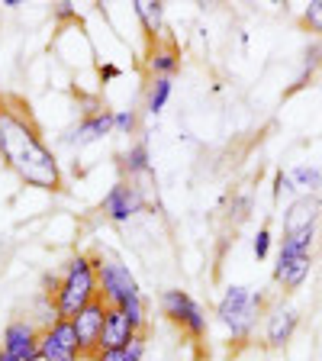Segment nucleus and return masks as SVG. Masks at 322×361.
<instances>
[{
	"label": "nucleus",
	"instance_id": "f257e3e1",
	"mask_svg": "<svg viewBox=\"0 0 322 361\" xmlns=\"http://www.w3.org/2000/svg\"><path fill=\"white\" fill-rule=\"evenodd\" d=\"M0 158L30 188L61 190V168L20 97L0 94Z\"/></svg>",
	"mask_w": 322,
	"mask_h": 361
},
{
	"label": "nucleus",
	"instance_id": "f03ea898",
	"mask_svg": "<svg viewBox=\"0 0 322 361\" xmlns=\"http://www.w3.org/2000/svg\"><path fill=\"white\" fill-rule=\"evenodd\" d=\"M100 297V278H97V264L90 255H75L68 258L65 271L58 278V293H55V310L58 319H75L84 307Z\"/></svg>",
	"mask_w": 322,
	"mask_h": 361
},
{
	"label": "nucleus",
	"instance_id": "7ed1b4c3",
	"mask_svg": "<svg viewBox=\"0 0 322 361\" xmlns=\"http://www.w3.org/2000/svg\"><path fill=\"white\" fill-rule=\"evenodd\" d=\"M261 307H264V297L258 290L242 287V284H233V287H225L216 313H219V323L233 332V338L245 342V338L252 336V329H255Z\"/></svg>",
	"mask_w": 322,
	"mask_h": 361
},
{
	"label": "nucleus",
	"instance_id": "20e7f679",
	"mask_svg": "<svg viewBox=\"0 0 322 361\" xmlns=\"http://www.w3.org/2000/svg\"><path fill=\"white\" fill-rule=\"evenodd\" d=\"M161 313H165L174 326H180V332H187L194 342H200V338L206 336V313H203L200 303H197L187 290L171 287V290L161 293Z\"/></svg>",
	"mask_w": 322,
	"mask_h": 361
},
{
	"label": "nucleus",
	"instance_id": "39448f33",
	"mask_svg": "<svg viewBox=\"0 0 322 361\" xmlns=\"http://www.w3.org/2000/svg\"><path fill=\"white\" fill-rule=\"evenodd\" d=\"M97 264V278H100V297L106 300V307H123V303L142 297L139 290V281L132 278V271L123 262H104V258H94Z\"/></svg>",
	"mask_w": 322,
	"mask_h": 361
},
{
	"label": "nucleus",
	"instance_id": "423d86ee",
	"mask_svg": "<svg viewBox=\"0 0 322 361\" xmlns=\"http://www.w3.org/2000/svg\"><path fill=\"white\" fill-rule=\"evenodd\" d=\"M81 355V342L71 319H55L52 326L42 329L39 338V361H78Z\"/></svg>",
	"mask_w": 322,
	"mask_h": 361
},
{
	"label": "nucleus",
	"instance_id": "0eeeda50",
	"mask_svg": "<svg viewBox=\"0 0 322 361\" xmlns=\"http://www.w3.org/2000/svg\"><path fill=\"white\" fill-rule=\"evenodd\" d=\"M106 300L104 297H97V300L90 303V307H84L81 313L71 319L75 323V332H78V342H81V355L84 358H97L100 355V336H104V323H106Z\"/></svg>",
	"mask_w": 322,
	"mask_h": 361
},
{
	"label": "nucleus",
	"instance_id": "6e6552de",
	"mask_svg": "<svg viewBox=\"0 0 322 361\" xmlns=\"http://www.w3.org/2000/svg\"><path fill=\"white\" fill-rule=\"evenodd\" d=\"M39 338H42V329L32 319L26 316L10 319L4 329V352H10L20 361H39Z\"/></svg>",
	"mask_w": 322,
	"mask_h": 361
},
{
	"label": "nucleus",
	"instance_id": "1a4fd4ad",
	"mask_svg": "<svg viewBox=\"0 0 322 361\" xmlns=\"http://www.w3.org/2000/svg\"><path fill=\"white\" fill-rule=\"evenodd\" d=\"M142 207H145L142 190L135 188V184H129V180L113 184L110 194L104 197V213H106V219H113V223H126V219H132Z\"/></svg>",
	"mask_w": 322,
	"mask_h": 361
},
{
	"label": "nucleus",
	"instance_id": "9d476101",
	"mask_svg": "<svg viewBox=\"0 0 322 361\" xmlns=\"http://www.w3.org/2000/svg\"><path fill=\"white\" fill-rule=\"evenodd\" d=\"M142 332L135 329V323L123 313L120 307H110L106 310V323H104V336H100V352H113V348H126L132 345L135 338Z\"/></svg>",
	"mask_w": 322,
	"mask_h": 361
},
{
	"label": "nucleus",
	"instance_id": "9b49d317",
	"mask_svg": "<svg viewBox=\"0 0 322 361\" xmlns=\"http://www.w3.org/2000/svg\"><path fill=\"white\" fill-rule=\"evenodd\" d=\"M110 133H116V113L97 110V113H87V116L65 135V142L68 145H87V142H97V139L110 135Z\"/></svg>",
	"mask_w": 322,
	"mask_h": 361
},
{
	"label": "nucleus",
	"instance_id": "f8f14e48",
	"mask_svg": "<svg viewBox=\"0 0 322 361\" xmlns=\"http://www.w3.org/2000/svg\"><path fill=\"white\" fill-rule=\"evenodd\" d=\"M322 216V197L319 194H300L297 200L284 210V233H297V229H309Z\"/></svg>",
	"mask_w": 322,
	"mask_h": 361
},
{
	"label": "nucleus",
	"instance_id": "ddd939ff",
	"mask_svg": "<svg viewBox=\"0 0 322 361\" xmlns=\"http://www.w3.org/2000/svg\"><path fill=\"white\" fill-rule=\"evenodd\" d=\"M313 271V255H278L274 262V281H278L284 290L300 287Z\"/></svg>",
	"mask_w": 322,
	"mask_h": 361
},
{
	"label": "nucleus",
	"instance_id": "4468645a",
	"mask_svg": "<svg viewBox=\"0 0 322 361\" xmlns=\"http://www.w3.org/2000/svg\"><path fill=\"white\" fill-rule=\"evenodd\" d=\"M297 326H300V313H297L293 307H278L274 313L268 316V329H264V338H268V345H271V348H284L287 342L293 338Z\"/></svg>",
	"mask_w": 322,
	"mask_h": 361
},
{
	"label": "nucleus",
	"instance_id": "2eb2a0df",
	"mask_svg": "<svg viewBox=\"0 0 322 361\" xmlns=\"http://www.w3.org/2000/svg\"><path fill=\"white\" fill-rule=\"evenodd\" d=\"M178 68H180V52L174 49L171 42H168V45H158L155 42L149 49V71L155 78H171Z\"/></svg>",
	"mask_w": 322,
	"mask_h": 361
},
{
	"label": "nucleus",
	"instance_id": "dca6fc26",
	"mask_svg": "<svg viewBox=\"0 0 322 361\" xmlns=\"http://www.w3.org/2000/svg\"><path fill=\"white\" fill-rule=\"evenodd\" d=\"M313 245H316V226H309V229L284 233L278 255H313Z\"/></svg>",
	"mask_w": 322,
	"mask_h": 361
},
{
	"label": "nucleus",
	"instance_id": "f3484780",
	"mask_svg": "<svg viewBox=\"0 0 322 361\" xmlns=\"http://www.w3.org/2000/svg\"><path fill=\"white\" fill-rule=\"evenodd\" d=\"M135 13H139V20H142V30L149 32V39H158L161 36V4H155V0H139L135 4Z\"/></svg>",
	"mask_w": 322,
	"mask_h": 361
},
{
	"label": "nucleus",
	"instance_id": "a211bd4d",
	"mask_svg": "<svg viewBox=\"0 0 322 361\" xmlns=\"http://www.w3.org/2000/svg\"><path fill=\"white\" fill-rule=\"evenodd\" d=\"M149 142L145 139H139V142L132 145V149L123 155V171L129 174V178H135V174H142V171H149Z\"/></svg>",
	"mask_w": 322,
	"mask_h": 361
},
{
	"label": "nucleus",
	"instance_id": "6ab92c4d",
	"mask_svg": "<svg viewBox=\"0 0 322 361\" xmlns=\"http://www.w3.org/2000/svg\"><path fill=\"white\" fill-rule=\"evenodd\" d=\"M293 178V188H300L303 194H316V190L322 188V171L319 168H309V165H300L290 171Z\"/></svg>",
	"mask_w": 322,
	"mask_h": 361
},
{
	"label": "nucleus",
	"instance_id": "aec40b11",
	"mask_svg": "<svg viewBox=\"0 0 322 361\" xmlns=\"http://www.w3.org/2000/svg\"><path fill=\"white\" fill-rule=\"evenodd\" d=\"M168 97H171V78H155L149 87V100H145L149 113H161V106L168 104Z\"/></svg>",
	"mask_w": 322,
	"mask_h": 361
},
{
	"label": "nucleus",
	"instance_id": "412c9836",
	"mask_svg": "<svg viewBox=\"0 0 322 361\" xmlns=\"http://www.w3.org/2000/svg\"><path fill=\"white\" fill-rule=\"evenodd\" d=\"M142 352H145V338L139 336L132 345L126 348H113V352H100L94 361H142Z\"/></svg>",
	"mask_w": 322,
	"mask_h": 361
},
{
	"label": "nucleus",
	"instance_id": "4be33fe9",
	"mask_svg": "<svg viewBox=\"0 0 322 361\" xmlns=\"http://www.w3.org/2000/svg\"><path fill=\"white\" fill-rule=\"evenodd\" d=\"M303 23H306L313 32H319V36H322V0L306 4V10H303Z\"/></svg>",
	"mask_w": 322,
	"mask_h": 361
},
{
	"label": "nucleus",
	"instance_id": "5701e85b",
	"mask_svg": "<svg viewBox=\"0 0 322 361\" xmlns=\"http://www.w3.org/2000/svg\"><path fill=\"white\" fill-rule=\"evenodd\" d=\"M252 252H255L258 262H264V258H268V252H271V229H268V226H261V229H258L255 242H252Z\"/></svg>",
	"mask_w": 322,
	"mask_h": 361
},
{
	"label": "nucleus",
	"instance_id": "b1692460",
	"mask_svg": "<svg viewBox=\"0 0 322 361\" xmlns=\"http://www.w3.org/2000/svg\"><path fill=\"white\" fill-rule=\"evenodd\" d=\"M284 190H297V188H293L290 171H278V174H274V197H280Z\"/></svg>",
	"mask_w": 322,
	"mask_h": 361
},
{
	"label": "nucleus",
	"instance_id": "393cba45",
	"mask_svg": "<svg viewBox=\"0 0 322 361\" xmlns=\"http://www.w3.org/2000/svg\"><path fill=\"white\" fill-rule=\"evenodd\" d=\"M132 129H135V113L132 110L116 113V133H132Z\"/></svg>",
	"mask_w": 322,
	"mask_h": 361
},
{
	"label": "nucleus",
	"instance_id": "a878e982",
	"mask_svg": "<svg viewBox=\"0 0 322 361\" xmlns=\"http://www.w3.org/2000/svg\"><path fill=\"white\" fill-rule=\"evenodd\" d=\"M55 16H58V20H65V16H75V7H71L68 0H61L58 7H55Z\"/></svg>",
	"mask_w": 322,
	"mask_h": 361
},
{
	"label": "nucleus",
	"instance_id": "bb28decb",
	"mask_svg": "<svg viewBox=\"0 0 322 361\" xmlns=\"http://www.w3.org/2000/svg\"><path fill=\"white\" fill-rule=\"evenodd\" d=\"M100 75H104V78H116V75H120V68H113V65H106V68H104V71H100Z\"/></svg>",
	"mask_w": 322,
	"mask_h": 361
},
{
	"label": "nucleus",
	"instance_id": "cd10ccee",
	"mask_svg": "<svg viewBox=\"0 0 322 361\" xmlns=\"http://www.w3.org/2000/svg\"><path fill=\"white\" fill-rule=\"evenodd\" d=\"M0 361H20V358H13L10 352H4V348H0Z\"/></svg>",
	"mask_w": 322,
	"mask_h": 361
}]
</instances>
